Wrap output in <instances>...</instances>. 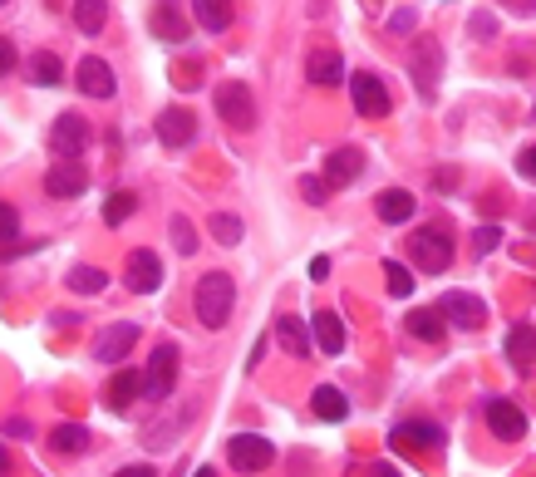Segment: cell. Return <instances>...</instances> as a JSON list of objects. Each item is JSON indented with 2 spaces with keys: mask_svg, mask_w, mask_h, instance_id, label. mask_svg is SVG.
<instances>
[{
  "mask_svg": "<svg viewBox=\"0 0 536 477\" xmlns=\"http://www.w3.org/2000/svg\"><path fill=\"white\" fill-rule=\"evenodd\" d=\"M232 305H237V286H232L227 271H207V276L197 281L192 310H197V320H202L207 330H222V325L232 320Z\"/></svg>",
  "mask_w": 536,
  "mask_h": 477,
  "instance_id": "cell-1",
  "label": "cell"
},
{
  "mask_svg": "<svg viewBox=\"0 0 536 477\" xmlns=\"http://www.w3.org/2000/svg\"><path fill=\"white\" fill-rule=\"evenodd\" d=\"M409 251H414V266L428 271V276H438V271L453 266V237L443 227H418L414 237H409Z\"/></svg>",
  "mask_w": 536,
  "mask_h": 477,
  "instance_id": "cell-2",
  "label": "cell"
},
{
  "mask_svg": "<svg viewBox=\"0 0 536 477\" xmlns=\"http://www.w3.org/2000/svg\"><path fill=\"white\" fill-rule=\"evenodd\" d=\"M389 448L394 453H438L443 448V428L433 418H404V423H394Z\"/></svg>",
  "mask_w": 536,
  "mask_h": 477,
  "instance_id": "cell-3",
  "label": "cell"
},
{
  "mask_svg": "<svg viewBox=\"0 0 536 477\" xmlns=\"http://www.w3.org/2000/svg\"><path fill=\"white\" fill-rule=\"evenodd\" d=\"M227 463H232L237 473H261V468L276 463V448H271V438H261V433H237V438L227 443Z\"/></svg>",
  "mask_w": 536,
  "mask_h": 477,
  "instance_id": "cell-4",
  "label": "cell"
},
{
  "mask_svg": "<svg viewBox=\"0 0 536 477\" xmlns=\"http://www.w3.org/2000/svg\"><path fill=\"white\" fill-rule=\"evenodd\" d=\"M409 74H414L418 94L433 99V94H438V79H443V45H438V40H418L414 55H409Z\"/></svg>",
  "mask_w": 536,
  "mask_h": 477,
  "instance_id": "cell-5",
  "label": "cell"
},
{
  "mask_svg": "<svg viewBox=\"0 0 536 477\" xmlns=\"http://www.w3.org/2000/svg\"><path fill=\"white\" fill-rule=\"evenodd\" d=\"M217 119H227L232 128H251L256 119V99H251V89L241 84V79H227V84H217Z\"/></svg>",
  "mask_w": 536,
  "mask_h": 477,
  "instance_id": "cell-6",
  "label": "cell"
},
{
  "mask_svg": "<svg viewBox=\"0 0 536 477\" xmlns=\"http://www.w3.org/2000/svg\"><path fill=\"white\" fill-rule=\"evenodd\" d=\"M350 94H355L359 119H384V114H389V89H384V79H379L374 69L350 74Z\"/></svg>",
  "mask_w": 536,
  "mask_h": 477,
  "instance_id": "cell-7",
  "label": "cell"
},
{
  "mask_svg": "<svg viewBox=\"0 0 536 477\" xmlns=\"http://www.w3.org/2000/svg\"><path fill=\"white\" fill-rule=\"evenodd\" d=\"M123 276H128V291L133 296H153L158 286H163V261L153 256V251H128V261H123Z\"/></svg>",
  "mask_w": 536,
  "mask_h": 477,
  "instance_id": "cell-8",
  "label": "cell"
},
{
  "mask_svg": "<svg viewBox=\"0 0 536 477\" xmlns=\"http://www.w3.org/2000/svg\"><path fill=\"white\" fill-rule=\"evenodd\" d=\"M143 379H148V384H143L148 399H168L173 384H178V345H158L153 359H148V374H143Z\"/></svg>",
  "mask_w": 536,
  "mask_h": 477,
  "instance_id": "cell-9",
  "label": "cell"
},
{
  "mask_svg": "<svg viewBox=\"0 0 536 477\" xmlns=\"http://www.w3.org/2000/svg\"><path fill=\"white\" fill-rule=\"evenodd\" d=\"M438 310H443V320L458 325V330H477V325L487 320V305H482L473 291H448V296L438 300Z\"/></svg>",
  "mask_w": 536,
  "mask_h": 477,
  "instance_id": "cell-10",
  "label": "cell"
},
{
  "mask_svg": "<svg viewBox=\"0 0 536 477\" xmlns=\"http://www.w3.org/2000/svg\"><path fill=\"white\" fill-rule=\"evenodd\" d=\"M482 418H487V428L502 438V443H517L522 433H527V414L512 404V399H487V409H482Z\"/></svg>",
  "mask_w": 536,
  "mask_h": 477,
  "instance_id": "cell-11",
  "label": "cell"
},
{
  "mask_svg": "<svg viewBox=\"0 0 536 477\" xmlns=\"http://www.w3.org/2000/svg\"><path fill=\"white\" fill-rule=\"evenodd\" d=\"M84 187H89V173H84L79 158H55V168L45 173V192L50 197H84Z\"/></svg>",
  "mask_w": 536,
  "mask_h": 477,
  "instance_id": "cell-12",
  "label": "cell"
},
{
  "mask_svg": "<svg viewBox=\"0 0 536 477\" xmlns=\"http://www.w3.org/2000/svg\"><path fill=\"white\" fill-rule=\"evenodd\" d=\"M50 143H55V153H60V158H79V153L89 148V123L79 119V114H60V119H55V133H50Z\"/></svg>",
  "mask_w": 536,
  "mask_h": 477,
  "instance_id": "cell-13",
  "label": "cell"
},
{
  "mask_svg": "<svg viewBox=\"0 0 536 477\" xmlns=\"http://www.w3.org/2000/svg\"><path fill=\"white\" fill-rule=\"evenodd\" d=\"M138 345V325L133 320H123V325H109V330H99V340H94V355L104 359V364H119L128 350Z\"/></svg>",
  "mask_w": 536,
  "mask_h": 477,
  "instance_id": "cell-14",
  "label": "cell"
},
{
  "mask_svg": "<svg viewBox=\"0 0 536 477\" xmlns=\"http://www.w3.org/2000/svg\"><path fill=\"white\" fill-rule=\"evenodd\" d=\"M192 138H197V119L187 109H163L158 114V143L163 148H187Z\"/></svg>",
  "mask_w": 536,
  "mask_h": 477,
  "instance_id": "cell-15",
  "label": "cell"
},
{
  "mask_svg": "<svg viewBox=\"0 0 536 477\" xmlns=\"http://www.w3.org/2000/svg\"><path fill=\"white\" fill-rule=\"evenodd\" d=\"M305 79H310L315 89L345 84V60H340V50H315V55L305 60Z\"/></svg>",
  "mask_w": 536,
  "mask_h": 477,
  "instance_id": "cell-16",
  "label": "cell"
},
{
  "mask_svg": "<svg viewBox=\"0 0 536 477\" xmlns=\"http://www.w3.org/2000/svg\"><path fill=\"white\" fill-rule=\"evenodd\" d=\"M114 89H119V84H114V69H109V64L94 60V55L79 60V94H89V99H114Z\"/></svg>",
  "mask_w": 536,
  "mask_h": 477,
  "instance_id": "cell-17",
  "label": "cell"
},
{
  "mask_svg": "<svg viewBox=\"0 0 536 477\" xmlns=\"http://www.w3.org/2000/svg\"><path fill=\"white\" fill-rule=\"evenodd\" d=\"M359 173H364V153H359V148H335V153L325 158V182H330V192H335V187H350Z\"/></svg>",
  "mask_w": 536,
  "mask_h": 477,
  "instance_id": "cell-18",
  "label": "cell"
},
{
  "mask_svg": "<svg viewBox=\"0 0 536 477\" xmlns=\"http://www.w3.org/2000/svg\"><path fill=\"white\" fill-rule=\"evenodd\" d=\"M310 330H315V350H320V355H340V350H345V320H340L335 310L310 315Z\"/></svg>",
  "mask_w": 536,
  "mask_h": 477,
  "instance_id": "cell-19",
  "label": "cell"
},
{
  "mask_svg": "<svg viewBox=\"0 0 536 477\" xmlns=\"http://www.w3.org/2000/svg\"><path fill=\"white\" fill-rule=\"evenodd\" d=\"M502 350H507V359H512V369H517V374H532V364H536V330H532V325H512Z\"/></svg>",
  "mask_w": 536,
  "mask_h": 477,
  "instance_id": "cell-20",
  "label": "cell"
},
{
  "mask_svg": "<svg viewBox=\"0 0 536 477\" xmlns=\"http://www.w3.org/2000/svg\"><path fill=\"white\" fill-rule=\"evenodd\" d=\"M414 192L409 187H384L379 192V217L389 222V227H404V222H414Z\"/></svg>",
  "mask_w": 536,
  "mask_h": 477,
  "instance_id": "cell-21",
  "label": "cell"
},
{
  "mask_svg": "<svg viewBox=\"0 0 536 477\" xmlns=\"http://www.w3.org/2000/svg\"><path fill=\"white\" fill-rule=\"evenodd\" d=\"M153 35L158 40H168V45H178V40H187V20H182V10L173 5V0H153Z\"/></svg>",
  "mask_w": 536,
  "mask_h": 477,
  "instance_id": "cell-22",
  "label": "cell"
},
{
  "mask_svg": "<svg viewBox=\"0 0 536 477\" xmlns=\"http://www.w3.org/2000/svg\"><path fill=\"white\" fill-rule=\"evenodd\" d=\"M409 335H414V340H423V345H438V340L448 335L443 310H438V305H418L414 315H409Z\"/></svg>",
  "mask_w": 536,
  "mask_h": 477,
  "instance_id": "cell-23",
  "label": "cell"
},
{
  "mask_svg": "<svg viewBox=\"0 0 536 477\" xmlns=\"http://www.w3.org/2000/svg\"><path fill=\"white\" fill-rule=\"evenodd\" d=\"M276 340L286 345V355H310V345H315V330L296 320V315H276Z\"/></svg>",
  "mask_w": 536,
  "mask_h": 477,
  "instance_id": "cell-24",
  "label": "cell"
},
{
  "mask_svg": "<svg viewBox=\"0 0 536 477\" xmlns=\"http://www.w3.org/2000/svg\"><path fill=\"white\" fill-rule=\"evenodd\" d=\"M143 384H148V379H143L138 369H119V374L109 379V389H104V394H109V409L123 414V409L133 404V394H143Z\"/></svg>",
  "mask_w": 536,
  "mask_h": 477,
  "instance_id": "cell-25",
  "label": "cell"
},
{
  "mask_svg": "<svg viewBox=\"0 0 536 477\" xmlns=\"http://www.w3.org/2000/svg\"><path fill=\"white\" fill-rule=\"evenodd\" d=\"M310 414L325 418V423H340V418L350 414V399H345L335 384H320V389L310 394Z\"/></svg>",
  "mask_w": 536,
  "mask_h": 477,
  "instance_id": "cell-26",
  "label": "cell"
},
{
  "mask_svg": "<svg viewBox=\"0 0 536 477\" xmlns=\"http://www.w3.org/2000/svg\"><path fill=\"white\" fill-rule=\"evenodd\" d=\"M192 10H197V25L207 30V35H222L227 25H232V0H192Z\"/></svg>",
  "mask_w": 536,
  "mask_h": 477,
  "instance_id": "cell-27",
  "label": "cell"
},
{
  "mask_svg": "<svg viewBox=\"0 0 536 477\" xmlns=\"http://www.w3.org/2000/svg\"><path fill=\"white\" fill-rule=\"evenodd\" d=\"M50 448H55V453H84V448H89V428H84V423H55Z\"/></svg>",
  "mask_w": 536,
  "mask_h": 477,
  "instance_id": "cell-28",
  "label": "cell"
},
{
  "mask_svg": "<svg viewBox=\"0 0 536 477\" xmlns=\"http://www.w3.org/2000/svg\"><path fill=\"white\" fill-rule=\"evenodd\" d=\"M104 20H109V5H104V0H74V25H79L84 35H99Z\"/></svg>",
  "mask_w": 536,
  "mask_h": 477,
  "instance_id": "cell-29",
  "label": "cell"
},
{
  "mask_svg": "<svg viewBox=\"0 0 536 477\" xmlns=\"http://www.w3.org/2000/svg\"><path fill=\"white\" fill-rule=\"evenodd\" d=\"M30 79H35L40 89H50V84H60V79H64V64H60V55H55V50H40V55L30 60Z\"/></svg>",
  "mask_w": 536,
  "mask_h": 477,
  "instance_id": "cell-30",
  "label": "cell"
},
{
  "mask_svg": "<svg viewBox=\"0 0 536 477\" xmlns=\"http://www.w3.org/2000/svg\"><path fill=\"white\" fill-rule=\"evenodd\" d=\"M69 286H74L79 296H99V291L109 286V276H104L99 266H74V271H69Z\"/></svg>",
  "mask_w": 536,
  "mask_h": 477,
  "instance_id": "cell-31",
  "label": "cell"
},
{
  "mask_svg": "<svg viewBox=\"0 0 536 477\" xmlns=\"http://www.w3.org/2000/svg\"><path fill=\"white\" fill-rule=\"evenodd\" d=\"M384 286H389V296L394 300L414 296V276H409V266H404V261H384Z\"/></svg>",
  "mask_w": 536,
  "mask_h": 477,
  "instance_id": "cell-32",
  "label": "cell"
},
{
  "mask_svg": "<svg viewBox=\"0 0 536 477\" xmlns=\"http://www.w3.org/2000/svg\"><path fill=\"white\" fill-rule=\"evenodd\" d=\"M212 237L222 241V246H237L241 237H246V227H241V217H232V212H212Z\"/></svg>",
  "mask_w": 536,
  "mask_h": 477,
  "instance_id": "cell-33",
  "label": "cell"
},
{
  "mask_svg": "<svg viewBox=\"0 0 536 477\" xmlns=\"http://www.w3.org/2000/svg\"><path fill=\"white\" fill-rule=\"evenodd\" d=\"M133 212H138V197H133V192H114V197L104 202V222H109V227H123Z\"/></svg>",
  "mask_w": 536,
  "mask_h": 477,
  "instance_id": "cell-34",
  "label": "cell"
},
{
  "mask_svg": "<svg viewBox=\"0 0 536 477\" xmlns=\"http://www.w3.org/2000/svg\"><path fill=\"white\" fill-rule=\"evenodd\" d=\"M168 232H173L178 256H197V246H202V241H197V232H192V222H187V217H173V227H168Z\"/></svg>",
  "mask_w": 536,
  "mask_h": 477,
  "instance_id": "cell-35",
  "label": "cell"
},
{
  "mask_svg": "<svg viewBox=\"0 0 536 477\" xmlns=\"http://www.w3.org/2000/svg\"><path fill=\"white\" fill-rule=\"evenodd\" d=\"M300 197H305L310 207H325V202H330V182L325 178H305L300 182Z\"/></svg>",
  "mask_w": 536,
  "mask_h": 477,
  "instance_id": "cell-36",
  "label": "cell"
},
{
  "mask_svg": "<svg viewBox=\"0 0 536 477\" xmlns=\"http://www.w3.org/2000/svg\"><path fill=\"white\" fill-rule=\"evenodd\" d=\"M0 227H5V256H10V251H15V232H20V222H15V207H10V202L0 207Z\"/></svg>",
  "mask_w": 536,
  "mask_h": 477,
  "instance_id": "cell-37",
  "label": "cell"
},
{
  "mask_svg": "<svg viewBox=\"0 0 536 477\" xmlns=\"http://www.w3.org/2000/svg\"><path fill=\"white\" fill-rule=\"evenodd\" d=\"M473 246H477V251H497V241H502V227H477V232H473Z\"/></svg>",
  "mask_w": 536,
  "mask_h": 477,
  "instance_id": "cell-38",
  "label": "cell"
},
{
  "mask_svg": "<svg viewBox=\"0 0 536 477\" xmlns=\"http://www.w3.org/2000/svg\"><path fill=\"white\" fill-rule=\"evenodd\" d=\"M517 173L536 182V143H532V148H522V158H517Z\"/></svg>",
  "mask_w": 536,
  "mask_h": 477,
  "instance_id": "cell-39",
  "label": "cell"
},
{
  "mask_svg": "<svg viewBox=\"0 0 536 477\" xmlns=\"http://www.w3.org/2000/svg\"><path fill=\"white\" fill-rule=\"evenodd\" d=\"M114 477H158V468H153V463H128V468H119Z\"/></svg>",
  "mask_w": 536,
  "mask_h": 477,
  "instance_id": "cell-40",
  "label": "cell"
},
{
  "mask_svg": "<svg viewBox=\"0 0 536 477\" xmlns=\"http://www.w3.org/2000/svg\"><path fill=\"white\" fill-rule=\"evenodd\" d=\"M325 276H330V261L315 256V261H310V281H325Z\"/></svg>",
  "mask_w": 536,
  "mask_h": 477,
  "instance_id": "cell-41",
  "label": "cell"
},
{
  "mask_svg": "<svg viewBox=\"0 0 536 477\" xmlns=\"http://www.w3.org/2000/svg\"><path fill=\"white\" fill-rule=\"evenodd\" d=\"M5 433H10V438H25L30 423H25V418H5Z\"/></svg>",
  "mask_w": 536,
  "mask_h": 477,
  "instance_id": "cell-42",
  "label": "cell"
},
{
  "mask_svg": "<svg viewBox=\"0 0 536 477\" xmlns=\"http://www.w3.org/2000/svg\"><path fill=\"white\" fill-rule=\"evenodd\" d=\"M0 60H5V74L15 69V45H10V40H0Z\"/></svg>",
  "mask_w": 536,
  "mask_h": 477,
  "instance_id": "cell-43",
  "label": "cell"
},
{
  "mask_svg": "<svg viewBox=\"0 0 536 477\" xmlns=\"http://www.w3.org/2000/svg\"><path fill=\"white\" fill-rule=\"evenodd\" d=\"M369 477H404V473H399L394 463H374V468H369Z\"/></svg>",
  "mask_w": 536,
  "mask_h": 477,
  "instance_id": "cell-44",
  "label": "cell"
},
{
  "mask_svg": "<svg viewBox=\"0 0 536 477\" xmlns=\"http://www.w3.org/2000/svg\"><path fill=\"white\" fill-rule=\"evenodd\" d=\"M512 5H517V10H536V0H512Z\"/></svg>",
  "mask_w": 536,
  "mask_h": 477,
  "instance_id": "cell-45",
  "label": "cell"
},
{
  "mask_svg": "<svg viewBox=\"0 0 536 477\" xmlns=\"http://www.w3.org/2000/svg\"><path fill=\"white\" fill-rule=\"evenodd\" d=\"M192 477H217V468H197V473Z\"/></svg>",
  "mask_w": 536,
  "mask_h": 477,
  "instance_id": "cell-46",
  "label": "cell"
}]
</instances>
